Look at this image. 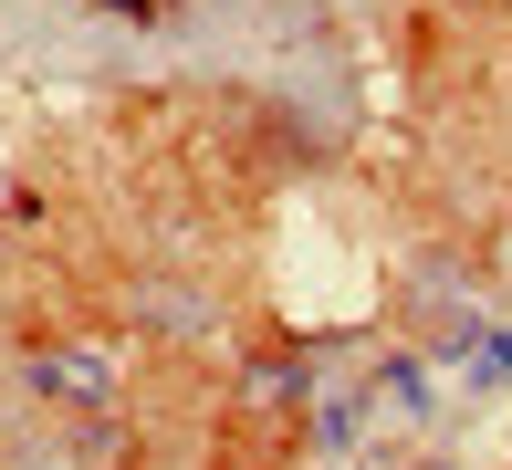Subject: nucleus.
Here are the masks:
<instances>
[{
    "label": "nucleus",
    "mask_w": 512,
    "mask_h": 470,
    "mask_svg": "<svg viewBox=\"0 0 512 470\" xmlns=\"http://www.w3.org/2000/svg\"><path fill=\"white\" fill-rule=\"evenodd\" d=\"M32 397H53V408H115V366L105 345H53V356H32Z\"/></svg>",
    "instance_id": "1"
},
{
    "label": "nucleus",
    "mask_w": 512,
    "mask_h": 470,
    "mask_svg": "<svg viewBox=\"0 0 512 470\" xmlns=\"http://www.w3.org/2000/svg\"><path fill=\"white\" fill-rule=\"evenodd\" d=\"M241 397H251V408H293V397H304V366H251Z\"/></svg>",
    "instance_id": "2"
}]
</instances>
